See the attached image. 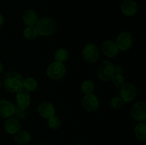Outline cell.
I'll list each match as a JSON object with an SVG mask.
<instances>
[{
  "instance_id": "4",
  "label": "cell",
  "mask_w": 146,
  "mask_h": 145,
  "mask_svg": "<svg viewBox=\"0 0 146 145\" xmlns=\"http://www.w3.org/2000/svg\"><path fill=\"white\" fill-rule=\"evenodd\" d=\"M66 68L64 63L54 61L51 63L46 69V75L49 79L53 80H59L66 75Z\"/></svg>"
},
{
  "instance_id": "34",
  "label": "cell",
  "mask_w": 146,
  "mask_h": 145,
  "mask_svg": "<svg viewBox=\"0 0 146 145\" xmlns=\"http://www.w3.org/2000/svg\"><path fill=\"white\" fill-rule=\"evenodd\" d=\"M31 145H35V144H31Z\"/></svg>"
},
{
  "instance_id": "16",
  "label": "cell",
  "mask_w": 146,
  "mask_h": 145,
  "mask_svg": "<svg viewBox=\"0 0 146 145\" xmlns=\"http://www.w3.org/2000/svg\"><path fill=\"white\" fill-rule=\"evenodd\" d=\"M21 129V122L17 118L10 117L4 123V130L9 134H15Z\"/></svg>"
},
{
  "instance_id": "12",
  "label": "cell",
  "mask_w": 146,
  "mask_h": 145,
  "mask_svg": "<svg viewBox=\"0 0 146 145\" xmlns=\"http://www.w3.org/2000/svg\"><path fill=\"white\" fill-rule=\"evenodd\" d=\"M15 105L7 100H0V117L9 119L14 115Z\"/></svg>"
},
{
  "instance_id": "22",
  "label": "cell",
  "mask_w": 146,
  "mask_h": 145,
  "mask_svg": "<svg viewBox=\"0 0 146 145\" xmlns=\"http://www.w3.org/2000/svg\"><path fill=\"white\" fill-rule=\"evenodd\" d=\"M95 84L91 80H85L81 85V91L84 95H89L92 94L95 90Z\"/></svg>"
},
{
  "instance_id": "17",
  "label": "cell",
  "mask_w": 146,
  "mask_h": 145,
  "mask_svg": "<svg viewBox=\"0 0 146 145\" xmlns=\"http://www.w3.org/2000/svg\"><path fill=\"white\" fill-rule=\"evenodd\" d=\"M31 134L26 130H19L14 134V139L16 143L20 145H25L31 141Z\"/></svg>"
},
{
  "instance_id": "28",
  "label": "cell",
  "mask_w": 146,
  "mask_h": 145,
  "mask_svg": "<svg viewBox=\"0 0 146 145\" xmlns=\"http://www.w3.org/2000/svg\"><path fill=\"white\" fill-rule=\"evenodd\" d=\"M4 16H3L2 14L0 13V28H1V27L3 26V25H4Z\"/></svg>"
},
{
  "instance_id": "31",
  "label": "cell",
  "mask_w": 146,
  "mask_h": 145,
  "mask_svg": "<svg viewBox=\"0 0 146 145\" xmlns=\"http://www.w3.org/2000/svg\"><path fill=\"white\" fill-rule=\"evenodd\" d=\"M1 85H2V83H1V80H0V88H1Z\"/></svg>"
},
{
  "instance_id": "24",
  "label": "cell",
  "mask_w": 146,
  "mask_h": 145,
  "mask_svg": "<svg viewBox=\"0 0 146 145\" xmlns=\"http://www.w3.org/2000/svg\"><path fill=\"white\" fill-rule=\"evenodd\" d=\"M111 80L113 81V84L117 88H121L125 83V77L123 74H115Z\"/></svg>"
},
{
  "instance_id": "7",
  "label": "cell",
  "mask_w": 146,
  "mask_h": 145,
  "mask_svg": "<svg viewBox=\"0 0 146 145\" xmlns=\"http://www.w3.org/2000/svg\"><path fill=\"white\" fill-rule=\"evenodd\" d=\"M131 114L133 119L138 122L146 120V102L138 101L133 105L131 109Z\"/></svg>"
},
{
  "instance_id": "11",
  "label": "cell",
  "mask_w": 146,
  "mask_h": 145,
  "mask_svg": "<svg viewBox=\"0 0 146 145\" xmlns=\"http://www.w3.org/2000/svg\"><path fill=\"white\" fill-rule=\"evenodd\" d=\"M16 102L17 105L21 109H27L31 104V95L30 92L22 88L16 95Z\"/></svg>"
},
{
  "instance_id": "15",
  "label": "cell",
  "mask_w": 146,
  "mask_h": 145,
  "mask_svg": "<svg viewBox=\"0 0 146 145\" xmlns=\"http://www.w3.org/2000/svg\"><path fill=\"white\" fill-rule=\"evenodd\" d=\"M121 9L126 16H133L138 11V4L133 0H125L121 4Z\"/></svg>"
},
{
  "instance_id": "26",
  "label": "cell",
  "mask_w": 146,
  "mask_h": 145,
  "mask_svg": "<svg viewBox=\"0 0 146 145\" xmlns=\"http://www.w3.org/2000/svg\"><path fill=\"white\" fill-rule=\"evenodd\" d=\"M14 115H15L16 118L17 119H24L26 117V109H21L17 105V106L15 105V112Z\"/></svg>"
},
{
  "instance_id": "13",
  "label": "cell",
  "mask_w": 146,
  "mask_h": 145,
  "mask_svg": "<svg viewBox=\"0 0 146 145\" xmlns=\"http://www.w3.org/2000/svg\"><path fill=\"white\" fill-rule=\"evenodd\" d=\"M101 49L106 56L111 58L116 57L119 53V49H118L116 44L115 41H112V40H106L103 42Z\"/></svg>"
},
{
  "instance_id": "20",
  "label": "cell",
  "mask_w": 146,
  "mask_h": 145,
  "mask_svg": "<svg viewBox=\"0 0 146 145\" xmlns=\"http://www.w3.org/2000/svg\"><path fill=\"white\" fill-rule=\"evenodd\" d=\"M23 35L27 41H33L38 36L36 26H27L24 30Z\"/></svg>"
},
{
  "instance_id": "21",
  "label": "cell",
  "mask_w": 146,
  "mask_h": 145,
  "mask_svg": "<svg viewBox=\"0 0 146 145\" xmlns=\"http://www.w3.org/2000/svg\"><path fill=\"white\" fill-rule=\"evenodd\" d=\"M54 59L57 62L64 63L68 59V52L65 48H59L54 53Z\"/></svg>"
},
{
  "instance_id": "27",
  "label": "cell",
  "mask_w": 146,
  "mask_h": 145,
  "mask_svg": "<svg viewBox=\"0 0 146 145\" xmlns=\"http://www.w3.org/2000/svg\"><path fill=\"white\" fill-rule=\"evenodd\" d=\"M123 68L121 65H116V66H115V74H123Z\"/></svg>"
},
{
  "instance_id": "6",
  "label": "cell",
  "mask_w": 146,
  "mask_h": 145,
  "mask_svg": "<svg viewBox=\"0 0 146 145\" xmlns=\"http://www.w3.org/2000/svg\"><path fill=\"white\" fill-rule=\"evenodd\" d=\"M115 42L118 49L122 51H125L129 50L132 46L133 44V38L131 33L128 31H123L118 34Z\"/></svg>"
},
{
  "instance_id": "29",
  "label": "cell",
  "mask_w": 146,
  "mask_h": 145,
  "mask_svg": "<svg viewBox=\"0 0 146 145\" xmlns=\"http://www.w3.org/2000/svg\"><path fill=\"white\" fill-rule=\"evenodd\" d=\"M3 71H4V66H3V64L0 62V74H1Z\"/></svg>"
},
{
  "instance_id": "19",
  "label": "cell",
  "mask_w": 146,
  "mask_h": 145,
  "mask_svg": "<svg viewBox=\"0 0 146 145\" xmlns=\"http://www.w3.org/2000/svg\"><path fill=\"white\" fill-rule=\"evenodd\" d=\"M134 133L137 139L141 141L146 140V124L143 122L138 124L135 127Z\"/></svg>"
},
{
  "instance_id": "5",
  "label": "cell",
  "mask_w": 146,
  "mask_h": 145,
  "mask_svg": "<svg viewBox=\"0 0 146 145\" xmlns=\"http://www.w3.org/2000/svg\"><path fill=\"white\" fill-rule=\"evenodd\" d=\"M82 56L87 63H95L100 58V51L96 45L88 44L83 49Z\"/></svg>"
},
{
  "instance_id": "3",
  "label": "cell",
  "mask_w": 146,
  "mask_h": 145,
  "mask_svg": "<svg viewBox=\"0 0 146 145\" xmlns=\"http://www.w3.org/2000/svg\"><path fill=\"white\" fill-rule=\"evenodd\" d=\"M115 75V65L109 61H104L97 70V75L101 80L108 82Z\"/></svg>"
},
{
  "instance_id": "25",
  "label": "cell",
  "mask_w": 146,
  "mask_h": 145,
  "mask_svg": "<svg viewBox=\"0 0 146 145\" xmlns=\"http://www.w3.org/2000/svg\"><path fill=\"white\" fill-rule=\"evenodd\" d=\"M124 101L121 97L115 96L113 97L110 100V105L114 109H120L124 105Z\"/></svg>"
},
{
  "instance_id": "23",
  "label": "cell",
  "mask_w": 146,
  "mask_h": 145,
  "mask_svg": "<svg viewBox=\"0 0 146 145\" xmlns=\"http://www.w3.org/2000/svg\"><path fill=\"white\" fill-rule=\"evenodd\" d=\"M61 125V119H60L58 117L56 116V115H54V116L51 117V118L48 119V127H49L50 129H53V130H56V129H59Z\"/></svg>"
},
{
  "instance_id": "30",
  "label": "cell",
  "mask_w": 146,
  "mask_h": 145,
  "mask_svg": "<svg viewBox=\"0 0 146 145\" xmlns=\"http://www.w3.org/2000/svg\"><path fill=\"white\" fill-rule=\"evenodd\" d=\"M75 145H86V144H76Z\"/></svg>"
},
{
  "instance_id": "33",
  "label": "cell",
  "mask_w": 146,
  "mask_h": 145,
  "mask_svg": "<svg viewBox=\"0 0 146 145\" xmlns=\"http://www.w3.org/2000/svg\"><path fill=\"white\" fill-rule=\"evenodd\" d=\"M42 145H47V144H42Z\"/></svg>"
},
{
  "instance_id": "18",
  "label": "cell",
  "mask_w": 146,
  "mask_h": 145,
  "mask_svg": "<svg viewBox=\"0 0 146 145\" xmlns=\"http://www.w3.org/2000/svg\"><path fill=\"white\" fill-rule=\"evenodd\" d=\"M38 83L36 80L31 77H29L24 79L23 83V88L28 92H34L38 88Z\"/></svg>"
},
{
  "instance_id": "14",
  "label": "cell",
  "mask_w": 146,
  "mask_h": 145,
  "mask_svg": "<svg viewBox=\"0 0 146 145\" xmlns=\"http://www.w3.org/2000/svg\"><path fill=\"white\" fill-rule=\"evenodd\" d=\"M24 24L27 26H35L39 20L38 14L34 9H27L24 13L22 16Z\"/></svg>"
},
{
  "instance_id": "32",
  "label": "cell",
  "mask_w": 146,
  "mask_h": 145,
  "mask_svg": "<svg viewBox=\"0 0 146 145\" xmlns=\"http://www.w3.org/2000/svg\"><path fill=\"white\" fill-rule=\"evenodd\" d=\"M0 50H1V45H0Z\"/></svg>"
},
{
  "instance_id": "9",
  "label": "cell",
  "mask_w": 146,
  "mask_h": 145,
  "mask_svg": "<svg viewBox=\"0 0 146 145\" xmlns=\"http://www.w3.org/2000/svg\"><path fill=\"white\" fill-rule=\"evenodd\" d=\"M82 106L85 110L89 112H94L98 110L99 107V100L94 94L85 95L82 99Z\"/></svg>"
},
{
  "instance_id": "8",
  "label": "cell",
  "mask_w": 146,
  "mask_h": 145,
  "mask_svg": "<svg viewBox=\"0 0 146 145\" xmlns=\"http://www.w3.org/2000/svg\"><path fill=\"white\" fill-rule=\"evenodd\" d=\"M137 90L135 85L132 83H125L121 88L120 95L124 102H130L135 99Z\"/></svg>"
},
{
  "instance_id": "35",
  "label": "cell",
  "mask_w": 146,
  "mask_h": 145,
  "mask_svg": "<svg viewBox=\"0 0 146 145\" xmlns=\"http://www.w3.org/2000/svg\"><path fill=\"white\" fill-rule=\"evenodd\" d=\"M145 122H146V120H145Z\"/></svg>"
},
{
  "instance_id": "1",
  "label": "cell",
  "mask_w": 146,
  "mask_h": 145,
  "mask_svg": "<svg viewBox=\"0 0 146 145\" xmlns=\"http://www.w3.org/2000/svg\"><path fill=\"white\" fill-rule=\"evenodd\" d=\"M24 78L19 72L15 71H9L3 76L2 85L7 91L17 92L23 88Z\"/></svg>"
},
{
  "instance_id": "10",
  "label": "cell",
  "mask_w": 146,
  "mask_h": 145,
  "mask_svg": "<svg viewBox=\"0 0 146 145\" xmlns=\"http://www.w3.org/2000/svg\"><path fill=\"white\" fill-rule=\"evenodd\" d=\"M37 111L40 116L44 119H49L56 114V108L51 102L44 101L38 105Z\"/></svg>"
},
{
  "instance_id": "2",
  "label": "cell",
  "mask_w": 146,
  "mask_h": 145,
  "mask_svg": "<svg viewBox=\"0 0 146 145\" xmlns=\"http://www.w3.org/2000/svg\"><path fill=\"white\" fill-rule=\"evenodd\" d=\"M38 35L43 36H50L56 30V24L54 19L48 17H43L39 18L36 25Z\"/></svg>"
}]
</instances>
